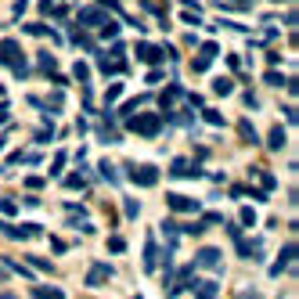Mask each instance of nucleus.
<instances>
[{
	"label": "nucleus",
	"mask_w": 299,
	"mask_h": 299,
	"mask_svg": "<svg viewBox=\"0 0 299 299\" xmlns=\"http://www.w3.org/2000/svg\"><path fill=\"white\" fill-rule=\"evenodd\" d=\"M267 144H271V152H281V148H285V130H281V126H271Z\"/></svg>",
	"instance_id": "obj_14"
},
{
	"label": "nucleus",
	"mask_w": 299,
	"mask_h": 299,
	"mask_svg": "<svg viewBox=\"0 0 299 299\" xmlns=\"http://www.w3.org/2000/svg\"><path fill=\"white\" fill-rule=\"evenodd\" d=\"M130 299H141V295H130Z\"/></svg>",
	"instance_id": "obj_38"
},
{
	"label": "nucleus",
	"mask_w": 299,
	"mask_h": 299,
	"mask_svg": "<svg viewBox=\"0 0 299 299\" xmlns=\"http://www.w3.org/2000/svg\"><path fill=\"white\" fill-rule=\"evenodd\" d=\"M238 134L245 137V144H260V141H256V130H252V123H249V119L238 123Z\"/></svg>",
	"instance_id": "obj_16"
},
{
	"label": "nucleus",
	"mask_w": 299,
	"mask_h": 299,
	"mask_svg": "<svg viewBox=\"0 0 299 299\" xmlns=\"http://www.w3.org/2000/svg\"><path fill=\"white\" fill-rule=\"evenodd\" d=\"M119 94H123V87H119V83H115V87H108V94H105V101H108V105H112V101H115V98H119Z\"/></svg>",
	"instance_id": "obj_34"
},
{
	"label": "nucleus",
	"mask_w": 299,
	"mask_h": 299,
	"mask_svg": "<svg viewBox=\"0 0 299 299\" xmlns=\"http://www.w3.org/2000/svg\"><path fill=\"white\" fill-rule=\"evenodd\" d=\"M101 4H105V8H112V11H119V4H115V0H101Z\"/></svg>",
	"instance_id": "obj_36"
},
{
	"label": "nucleus",
	"mask_w": 299,
	"mask_h": 299,
	"mask_svg": "<svg viewBox=\"0 0 299 299\" xmlns=\"http://www.w3.org/2000/svg\"><path fill=\"white\" fill-rule=\"evenodd\" d=\"M108 278H112V267H108V263H98V267L87 271V285H101V281H108Z\"/></svg>",
	"instance_id": "obj_11"
},
{
	"label": "nucleus",
	"mask_w": 299,
	"mask_h": 299,
	"mask_svg": "<svg viewBox=\"0 0 299 299\" xmlns=\"http://www.w3.org/2000/svg\"><path fill=\"white\" fill-rule=\"evenodd\" d=\"M177 94H181V87H177V83H173V87H169V91H166V94L159 98V105H162V108H169V105L177 101Z\"/></svg>",
	"instance_id": "obj_18"
},
{
	"label": "nucleus",
	"mask_w": 299,
	"mask_h": 299,
	"mask_svg": "<svg viewBox=\"0 0 299 299\" xmlns=\"http://www.w3.org/2000/svg\"><path fill=\"white\" fill-rule=\"evenodd\" d=\"M72 76H76V79H87V76H91L87 62H76V65H72Z\"/></svg>",
	"instance_id": "obj_23"
},
{
	"label": "nucleus",
	"mask_w": 299,
	"mask_h": 299,
	"mask_svg": "<svg viewBox=\"0 0 299 299\" xmlns=\"http://www.w3.org/2000/svg\"><path fill=\"white\" fill-rule=\"evenodd\" d=\"M238 220H242V224H245V227H252V224H256V213H252V209H249V205H245V209H242V213H238Z\"/></svg>",
	"instance_id": "obj_24"
},
{
	"label": "nucleus",
	"mask_w": 299,
	"mask_h": 299,
	"mask_svg": "<svg viewBox=\"0 0 299 299\" xmlns=\"http://www.w3.org/2000/svg\"><path fill=\"white\" fill-rule=\"evenodd\" d=\"M33 299H65V292L54 288V285H40V288L33 292Z\"/></svg>",
	"instance_id": "obj_13"
},
{
	"label": "nucleus",
	"mask_w": 299,
	"mask_h": 299,
	"mask_svg": "<svg viewBox=\"0 0 299 299\" xmlns=\"http://www.w3.org/2000/svg\"><path fill=\"white\" fill-rule=\"evenodd\" d=\"M169 177H202V169L188 159H173V166H169Z\"/></svg>",
	"instance_id": "obj_4"
},
{
	"label": "nucleus",
	"mask_w": 299,
	"mask_h": 299,
	"mask_svg": "<svg viewBox=\"0 0 299 299\" xmlns=\"http://www.w3.org/2000/svg\"><path fill=\"white\" fill-rule=\"evenodd\" d=\"M213 295H217V285H213V281H202V285H198V299H213Z\"/></svg>",
	"instance_id": "obj_20"
},
{
	"label": "nucleus",
	"mask_w": 299,
	"mask_h": 299,
	"mask_svg": "<svg viewBox=\"0 0 299 299\" xmlns=\"http://www.w3.org/2000/svg\"><path fill=\"white\" fill-rule=\"evenodd\" d=\"M126 130H134L141 137H155L162 130V119L159 115H130V119H126Z\"/></svg>",
	"instance_id": "obj_2"
},
{
	"label": "nucleus",
	"mask_w": 299,
	"mask_h": 299,
	"mask_svg": "<svg viewBox=\"0 0 299 299\" xmlns=\"http://www.w3.org/2000/svg\"><path fill=\"white\" fill-rule=\"evenodd\" d=\"M0 213H4V217H15V213H18V205H15L11 198H4V202H0Z\"/></svg>",
	"instance_id": "obj_27"
},
{
	"label": "nucleus",
	"mask_w": 299,
	"mask_h": 299,
	"mask_svg": "<svg viewBox=\"0 0 299 299\" xmlns=\"http://www.w3.org/2000/svg\"><path fill=\"white\" fill-rule=\"evenodd\" d=\"M181 22H184V25H198V11H184Z\"/></svg>",
	"instance_id": "obj_31"
},
{
	"label": "nucleus",
	"mask_w": 299,
	"mask_h": 299,
	"mask_svg": "<svg viewBox=\"0 0 299 299\" xmlns=\"http://www.w3.org/2000/svg\"><path fill=\"white\" fill-rule=\"evenodd\" d=\"M0 62H4V65H11V72H15L18 79H25V76H29L25 58H22V47L15 44V40H4V44H0Z\"/></svg>",
	"instance_id": "obj_1"
},
{
	"label": "nucleus",
	"mask_w": 299,
	"mask_h": 299,
	"mask_svg": "<svg viewBox=\"0 0 299 299\" xmlns=\"http://www.w3.org/2000/svg\"><path fill=\"white\" fill-rule=\"evenodd\" d=\"M126 173H130V181H134V184H141V188H152V184L159 181V169H155V166H137V162H126Z\"/></svg>",
	"instance_id": "obj_3"
},
{
	"label": "nucleus",
	"mask_w": 299,
	"mask_h": 299,
	"mask_svg": "<svg viewBox=\"0 0 299 299\" xmlns=\"http://www.w3.org/2000/svg\"><path fill=\"white\" fill-rule=\"evenodd\" d=\"M36 141H40V144H44V141H51V123H44V126L36 130Z\"/></svg>",
	"instance_id": "obj_28"
},
{
	"label": "nucleus",
	"mask_w": 299,
	"mask_h": 299,
	"mask_svg": "<svg viewBox=\"0 0 299 299\" xmlns=\"http://www.w3.org/2000/svg\"><path fill=\"white\" fill-rule=\"evenodd\" d=\"M169 209H173V213H198V202L184 198V195H169Z\"/></svg>",
	"instance_id": "obj_10"
},
{
	"label": "nucleus",
	"mask_w": 299,
	"mask_h": 299,
	"mask_svg": "<svg viewBox=\"0 0 299 299\" xmlns=\"http://www.w3.org/2000/svg\"><path fill=\"white\" fill-rule=\"evenodd\" d=\"M79 22L87 25V29H94V25H105L108 18H105V11H101V8H83V11H79Z\"/></svg>",
	"instance_id": "obj_6"
},
{
	"label": "nucleus",
	"mask_w": 299,
	"mask_h": 299,
	"mask_svg": "<svg viewBox=\"0 0 299 299\" xmlns=\"http://www.w3.org/2000/svg\"><path fill=\"white\" fill-rule=\"evenodd\" d=\"M144 101H148V94H141V98H130V101H126V105H123V115H126V119H130V115H134V108H141Z\"/></svg>",
	"instance_id": "obj_17"
},
{
	"label": "nucleus",
	"mask_w": 299,
	"mask_h": 299,
	"mask_svg": "<svg viewBox=\"0 0 299 299\" xmlns=\"http://www.w3.org/2000/svg\"><path fill=\"white\" fill-rule=\"evenodd\" d=\"M101 177H105L108 184H115V181H119V177H115V166H112V162H101Z\"/></svg>",
	"instance_id": "obj_21"
},
{
	"label": "nucleus",
	"mask_w": 299,
	"mask_h": 299,
	"mask_svg": "<svg viewBox=\"0 0 299 299\" xmlns=\"http://www.w3.org/2000/svg\"><path fill=\"white\" fill-rule=\"evenodd\" d=\"M155 267H159V249H155V242L148 238V245H144V271L152 274Z\"/></svg>",
	"instance_id": "obj_12"
},
{
	"label": "nucleus",
	"mask_w": 299,
	"mask_h": 299,
	"mask_svg": "<svg viewBox=\"0 0 299 299\" xmlns=\"http://www.w3.org/2000/svg\"><path fill=\"white\" fill-rule=\"evenodd\" d=\"M213 91H217L220 98H224V94H231V79H227V76H220V79H213Z\"/></svg>",
	"instance_id": "obj_19"
},
{
	"label": "nucleus",
	"mask_w": 299,
	"mask_h": 299,
	"mask_svg": "<svg viewBox=\"0 0 299 299\" xmlns=\"http://www.w3.org/2000/svg\"><path fill=\"white\" fill-rule=\"evenodd\" d=\"M83 184H87L83 177H69V181H65V188H83Z\"/></svg>",
	"instance_id": "obj_35"
},
{
	"label": "nucleus",
	"mask_w": 299,
	"mask_h": 299,
	"mask_svg": "<svg viewBox=\"0 0 299 299\" xmlns=\"http://www.w3.org/2000/svg\"><path fill=\"white\" fill-rule=\"evenodd\" d=\"M195 263L198 267H220V249H198V256H195Z\"/></svg>",
	"instance_id": "obj_7"
},
{
	"label": "nucleus",
	"mask_w": 299,
	"mask_h": 299,
	"mask_svg": "<svg viewBox=\"0 0 299 299\" xmlns=\"http://www.w3.org/2000/svg\"><path fill=\"white\" fill-rule=\"evenodd\" d=\"M25 33H33V36H44V33H47V25H40V22H33V25H25Z\"/></svg>",
	"instance_id": "obj_33"
},
{
	"label": "nucleus",
	"mask_w": 299,
	"mask_h": 299,
	"mask_svg": "<svg viewBox=\"0 0 299 299\" xmlns=\"http://www.w3.org/2000/svg\"><path fill=\"white\" fill-rule=\"evenodd\" d=\"M292 260H295V245H292V242H288V245H285V249H281V256H278V263H274V267H271V274H274V278H278V274H281V271H288V263H292Z\"/></svg>",
	"instance_id": "obj_8"
},
{
	"label": "nucleus",
	"mask_w": 299,
	"mask_h": 299,
	"mask_svg": "<svg viewBox=\"0 0 299 299\" xmlns=\"http://www.w3.org/2000/svg\"><path fill=\"white\" fill-rule=\"evenodd\" d=\"M62 166H65V152H58V155H54V162H51V173H62Z\"/></svg>",
	"instance_id": "obj_30"
},
{
	"label": "nucleus",
	"mask_w": 299,
	"mask_h": 299,
	"mask_svg": "<svg viewBox=\"0 0 299 299\" xmlns=\"http://www.w3.org/2000/svg\"><path fill=\"white\" fill-rule=\"evenodd\" d=\"M115 33H119V25H115V22H105V25H101V36H105V40H112Z\"/></svg>",
	"instance_id": "obj_29"
},
{
	"label": "nucleus",
	"mask_w": 299,
	"mask_h": 299,
	"mask_svg": "<svg viewBox=\"0 0 299 299\" xmlns=\"http://www.w3.org/2000/svg\"><path fill=\"white\" fill-rule=\"evenodd\" d=\"M123 249H126V242H123L119 234H112V238H108V252H123Z\"/></svg>",
	"instance_id": "obj_26"
},
{
	"label": "nucleus",
	"mask_w": 299,
	"mask_h": 299,
	"mask_svg": "<svg viewBox=\"0 0 299 299\" xmlns=\"http://www.w3.org/2000/svg\"><path fill=\"white\" fill-rule=\"evenodd\" d=\"M36 69L44 72V76H54V54H40L36 58Z\"/></svg>",
	"instance_id": "obj_15"
},
{
	"label": "nucleus",
	"mask_w": 299,
	"mask_h": 299,
	"mask_svg": "<svg viewBox=\"0 0 299 299\" xmlns=\"http://www.w3.org/2000/svg\"><path fill=\"white\" fill-rule=\"evenodd\" d=\"M217 54H220V47H217V44H205V47H202V54L195 58V72H205V69H209V62L217 58Z\"/></svg>",
	"instance_id": "obj_9"
},
{
	"label": "nucleus",
	"mask_w": 299,
	"mask_h": 299,
	"mask_svg": "<svg viewBox=\"0 0 299 299\" xmlns=\"http://www.w3.org/2000/svg\"><path fill=\"white\" fill-rule=\"evenodd\" d=\"M0 299H15V295H11V292H4V295H0Z\"/></svg>",
	"instance_id": "obj_37"
},
{
	"label": "nucleus",
	"mask_w": 299,
	"mask_h": 299,
	"mask_svg": "<svg viewBox=\"0 0 299 299\" xmlns=\"http://www.w3.org/2000/svg\"><path fill=\"white\" fill-rule=\"evenodd\" d=\"M123 205H126V217H130V220H134L137 213H141V202H137V198H126Z\"/></svg>",
	"instance_id": "obj_22"
},
{
	"label": "nucleus",
	"mask_w": 299,
	"mask_h": 299,
	"mask_svg": "<svg viewBox=\"0 0 299 299\" xmlns=\"http://www.w3.org/2000/svg\"><path fill=\"white\" fill-rule=\"evenodd\" d=\"M267 83H271V87H285V79H281V72H267Z\"/></svg>",
	"instance_id": "obj_32"
},
{
	"label": "nucleus",
	"mask_w": 299,
	"mask_h": 299,
	"mask_svg": "<svg viewBox=\"0 0 299 299\" xmlns=\"http://www.w3.org/2000/svg\"><path fill=\"white\" fill-rule=\"evenodd\" d=\"M205 123H213V126H224V115L220 112H213V108H205V115H202Z\"/></svg>",
	"instance_id": "obj_25"
},
{
	"label": "nucleus",
	"mask_w": 299,
	"mask_h": 299,
	"mask_svg": "<svg viewBox=\"0 0 299 299\" xmlns=\"http://www.w3.org/2000/svg\"><path fill=\"white\" fill-rule=\"evenodd\" d=\"M137 58L148 62V65H159L162 62V47H152L148 40H141V44H137Z\"/></svg>",
	"instance_id": "obj_5"
}]
</instances>
